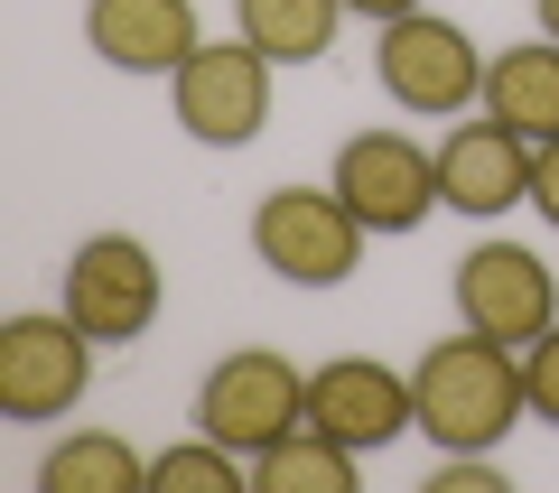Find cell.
<instances>
[{"label": "cell", "instance_id": "1", "mask_svg": "<svg viewBox=\"0 0 559 493\" xmlns=\"http://www.w3.org/2000/svg\"><path fill=\"white\" fill-rule=\"evenodd\" d=\"M411 400H419V437L439 456H495L503 437L532 419V400H522V354L495 345V336H476V326L439 336L411 363Z\"/></svg>", "mask_w": 559, "mask_h": 493}, {"label": "cell", "instance_id": "2", "mask_svg": "<svg viewBox=\"0 0 559 493\" xmlns=\"http://www.w3.org/2000/svg\"><path fill=\"white\" fill-rule=\"evenodd\" d=\"M373 84L411 121H457L466 103H485V57L448 10H411L373 38Z\"/></svg>", "mask_w": 559, "mask_h": 493}, {"label": "cell", "instance_id": "3", "mask_svg": "<svg viewBox=\"0 0 559 493\" xmlns=\"http://www.w3.org/2000/svg\"><path fill=\"white\" fill-rule=\"evenodd\" d=\"M364 242L373 233H364V215L336 187H271L252 205V261L271 279H289V289H336V279H355Z\"/></svg>", "mask_w": 559, "mask_h": 493}, {"label": "cell", "instance_id": "4", "mask_svg": "<svg viewBox=\"0 0 559 493\" xmlns=\"http://www.w3.org/2000/svg\"><path fill=\"white\" fill-rule=\"evenodd\" d=\"M66 316H75L94 345H140L168 308V279H159V252L140 233H84L75 261H66Z\"/></svg>", "mask_w": 559, "mask_h": 493}, {"label": "cell", "instance_id": "5", "mask_svg": "<svg viewBox=\"0 0 559 493\" xmlns=\"http://www.w3.org/2000/svg\"><path fill=\"white\" fill-rule=\"evenodd\" d=\"M84 392H94V336L66 308H28L0 326V419L47 429V419H75Z\"/></svg>", "mask_w": 559, "mask_h": 493}, {"label": "cell", "instance_id": "6", "mask_svg": "<svg viewBox=\"0 0 559 493\" xmlns=\"http://www.w3.org/2000/svg\"><path fill=\"white\" fill-rule=\"evenodd\" d=\"M308 419V373L280 345H234L215 373L197 382V429L224 437L234 456H261L271 437H289Z\"/></svg>", "mask_w": 559, "mask_h": 493}, {"label": "cell", "instance_id": "7", "mask_svg": "<svg viewBox=\"0 0 559 493\" xmlns=\"http://www.w3.org/2000/svg\"><path fill=\"white\" fill-rule=\"evenodd\" d=\"M271 75L280 65L261 57L252 38H205L197 57L168 75V112H178L187 140H205V149H242V140H261V121H271Z\"/></svg>", "mask_w": 559, "mask_h": 493}, {"label": "cell", "instance_id": "8", "mask_svg": "<svg viewBox=\"0 0 559 493\" xmlns=\"http://www.w3.org/2000/svg\"><path fill=\"white\" fill-rule=\"evenodd\" d=\"M326 187L364 215V233L401 242L439 215V149H419L411 131H355L326 168Z\"/></svg>", "mask_w": 559, "mask_h": 493}, {"label": "cell", "instance_id": "9", "mask_svg": "<svg viewBox=\"0 0 559 493\" xmlns=\"http://www.w3.org/2000/svg\"><path fill=\"white\" fill-rule=\"evenodd\" d=\"M457 326H476V336L495 345H532L559 326V270L532 252V242H476V252L457 261Z\"/></svg>", "mask_w": 559, "mask_h": 493}, {"label": "cell", "instance_id": "10", "mask_svg": "<svg viewBox=\"0 0 559 493\" xmlns=\"http://www.w3.org/2000/svg\"><path fill=\"white\" fill-rule=\"evenodd\" d=\"M308 419L326 437H345L355 456H382L392 437L419 429V400H411V373H392L373 354H336V363L308 373Z\"/></svg>", "mask_w": 559, "mask_h": 493}, {"label": "cell", "instance_id": "11", "mask_svg": "<svg viewBox=\"0 0 559 493\" xmlns=\"http://www.w3.org/2000/svg\"><path fill=\"white\" fill-rule=\"evenodd\" d=\"M522 196H532V140L503 131L495 112L485 121H448V140H439V205L448 215L495 224L503 205H522Z\"/></svg>", "mask_w": 559, "mask_h": 493}, {"label": "cell", "instance_id": "12", "mask_svg": "<svg viewBox=\"0 0 559 493\" xmlns=\"http://www.w3.org/2000/svg\"><path fill=\"white\" fill-rule=\"evenodd\" d=\"M84 47L112 75H178L205 47L197 0H84Z\"/></svg>", "mask_w": 559, "mask_h": 493}, {"label": "cell", "instance_id": "13", "mask_svg": "<svg viewBox=\"0 0 559 493\" xmlns=\"http://www.w3.org/2000/svg\"><path fill=\"white\" fill-rule=\"evenodd\" d=\"M476 112H495L503 131H522L532 149L559 140V38H532V47L485 57V103Z\"/></svg>", "mask_w": 559, "mask_h": 493}, {"label": "cell", "instance_id": "14", "mask_svg": "<svg viewBox=\"0 0 559 493\" xmlns=\"http://www.w3.org/2000/svg\"><path fill=\"white\" fill-rule=\"evenodd\" d=\"M38 493H150V456L112 429H75L38 456Z\"/></svg>", "mask_w": 559, "mask_h": 493}, {"label": "cell", "instance_id": "15", "mask_svg": "<svg viewBox=\"0 0 559 493\" xmlns=\"http://www.w3.org/2000/svg\"><path fill=\"white\" fill-rule=\"evenodd\" d=\"M345 20H355L345 0H234V28H242L271 65H318L326 47H336Z\"/></svg>", "mask_w": 559, "mask_h": 493}, {"label": "cell", "instance_id": "16", "mask_svg": "<svg viewBox=\"0 0 559 493\" xmlns=\"http://www.w3.org/2000/svg\"><path fill=\"white\" fill-rule=\"evenodd\" d=\"M355 466L364 456L345 437H326L318 419H299L289 437H271L252 456V493H355Z\"/></svg>", "mask_w": 559, "mask_h": 493}, {"label": "cell", "instance_id": "17", "mask_svg": "<svg viewBox=\"0 0 559 493\" xmlns=\"http://www.w3.org/2000/svg\"><path fill=\"white\" fill-rule=\"evenodd\" d=\"M252 484V456H234L224 437H187V447H159L150 456V493H242Z\"/></svg>", "mask_w": 559, "mask_h": 493}, {"label": "cell", "instance_id": "18", "mask_svg": "<svg viewBox=\"0 0 559 493\" xmlns=\"http://www.w3.org/2000/svg\"><path fill=\"white\" fill-rule=\"evenodd\" d=\"M522 400H532L540 429H559V326L522 345Z\"/></svg>", "mask_w": 559, "mask_h": 493}, {"label": "cell", "instance_id": "19", "mask_svg": "<svg viewBox=\"0 0 559 493\" xmlns=\"http://www.w3.org/2000/svg\"><path fill=\"white\" fill-rule=\"evenodd\" d=\"M439 493H503L495 456H439Z\"/></svg>", "mask_w": 559, "mask_h": 493}, {"label": "cell", "instance_id": "20", "mask_svg": "<svg viewBox=\"0 0 559 493\" xmlns=\"http://www.w3.org/2000/svg\"><path fill=\"white\" fill-rule=\"evenodd\" d=\"M532 205H540V224L559 233V140H540V149H532Z\"/></svg>", "mask_w": 559, "mask_h": 493}, {"label": "cell", "instance_id": "21", "mask_svg": "<svg viewBox=\"0 0 559 493\" xmlns=\"http://www.w3.org/2000/svg\"><path fill=\"white\" fill-rule=\"evenodd\" d=\"M355 20H373V28H392V20H411V10H429V0H345Z\"/></svg>", "mask_w": 559, "mask_h": 493}, {"label": "cell", "instance_id": "22", "mask_svg": "<svg viewBox=\"0 0 559 493\" xmlns=\"http://www.w3.org/2000/svg\"><path fill=\"white\" fill-rule=\"evenodd\" d=\"M532 20H540V38H559V0H532Z\"/></svg>", "mask_w": 559, "mask_h": 493}]
</instances>
